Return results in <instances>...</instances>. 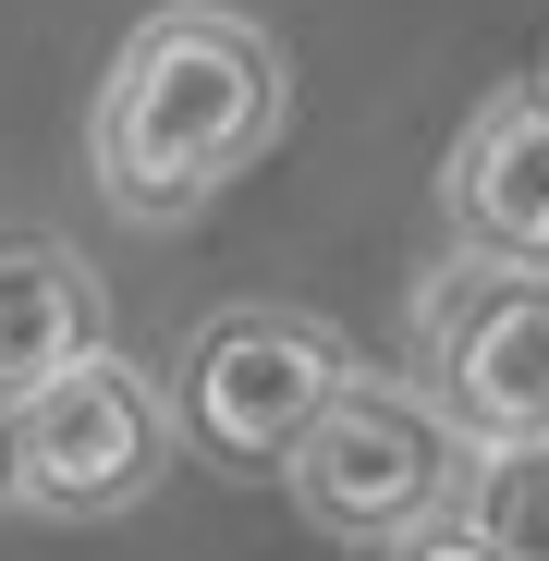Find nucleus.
I'll list each match as a JSON object with an SVG mask.
<instances>
[{
    "label": "nucleus",
    "mask_w": 549,
    "mask_h": 561,
    "mask_svg": "<svg viewBox=\"0 0 549 561\" xmlns=\"http://www.w3.org/2000/svg\"><path fill=\"white\" fill-rule=\"evenodd\" d=\"M268 135H282V49H268V25L208 13V0L147 13L85 99V171L147 232L196 220L220 183H244Z\"/></svg>",
    "instance_id": "nucleus-1"
},
{
    "label": "nucleus",
    "mask_w": 549,
    "mask_h": 561,
    "mask_svg": "<svg viewBox=\"0 0 549 561\" xmlns=\"http://www.w3.org/2000/svg\"><path fill=\"white\" fill-rule=\"evenodd\" d=\"M415 391L477 463L537 451L549 439V268L439 256L415 294Z\"/></svg>",
    "instance_id": "nucleus-2"
},
{
    "label": "nucleus",
    "mask_w": 549,
    "mask_h": 561,
    "mask_svg": "<svg viewBox=\"0 0 549 561\" xmlns=\"http://www.w3.org/2000/svg\"><path fill=\"white\" fill-rule=\"evenodd\" d=\"M294 477V501L330 525V537H366V549H403V537H427V525H451L465 513V489H477V451L439 427V403L415 391V379H342V403L306 427V451L282 463Z\"/></svg>",
    "instance_id": "nucleus-3"
},
{
    "label": "nucleus",
    "mask_w": 549,
    "mask_h": 561,
    "mask_svg": "<svg viewBox=\"0 0 549 561\" xmlns=\"http://www.w3.org/2000/svg\"><path fill=\"white\" fill-rule=\"evenodd\" d=\"M0 451H13V501L25 513H61V525H111L159 489L171 463V403L147 366H123L111 342L61 366L49 391H25L0 415Z\"/></svg>",
    "instance_id": "nucleus-4"
},
{
    "label": "nucleus",
    "mask_w": 549,
    "mask_h": 561,
    "mask_svg": "<svg viewBox=\"0 0 549 561\" xmlns=\"http://www.w3.org/2000/svg\"><path fill=\"white\" fill-rule=\"evenodd\" d=\"M354 354L342 330L318 318H282V306H244V318H208L171 366V427H196L220 463H294L306 427L342 403Z\"/></svg>",
    "instance_id": "nucleus-5"
},
{
    "label": "nucleus",
    "mask_w": 549,
    "mask_h": 561,
    "mask_svg": "<svg viewBox=\"0 0 549 561\" xmlns=\"http://www.w3.org/2000/svg\"><path fill=\"white\" fill-rule=\"evenodd\" d=\"M451 232H465V256L489 268H549V73L501 85V99L451 135Z\"/></svg>",
    "instance_id": "nucleus-6"
},
{
    "label": "nucleus",
    "mask_w": 549,
    "mask_h": 561,
    "mask_svg": "<svg viewBox=\"0 0 549 561\" xmlns=\"http://www.w3.org/2000/svg\"><path fill=\"white\" fill-rule=\"evenodd\" d=\"M111 330H99V280L61 232H0V415L25 391H49L61 366H85Z\"/></svg>",
    "instance_id": "nucleus-7"
},
{
    "label": "nucleus",
    "mask_w": 549,
    "mask_h": 561,
    "mask_svg": "<svg viewBox=\"0 0 549 561\" xmlns=\"http://www.w3.org/2000/svg\"><path fill=\"white\" fill-rule=\"evenodd\" d=\"M451 525H477L501 561H549V439L537 451H489Z\"/></svg>",
    "instance_id": "nucleus-8"
},
{
    "label": "nucleus",
    "mask_w": 549,
    "mask_h": 561,
    "mask_svg": "<svg viewBox=\"0 0 549 561\" xmlns=\"http://www.w3.org/2000/svg\"><path fill=\"white\" fill-rule=\"evenodd\" d=\"M403 561H501L477 525H427V537H403Z\"/></svg>",
    "instance_id": "nucleus-9"
}]
</instances>
